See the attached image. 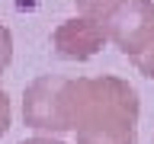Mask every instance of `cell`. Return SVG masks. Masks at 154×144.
<instances>
[{
  "label": "cell",
  "instance_id": "9",
  "mask_svg": "<svg viewBox=\"0 0 154 144\" xmlns=\"http://www.w3.org/2000/svg\"><path fill=\"white\" fill-rule=\"evenodd\" d=\"M19 144H64V141H58V138H26Z\"/></svg>",
  "mask_w": 154,
  "mask_h": 144
},
{
  "label": "cell",
  "instance_id": "6",
  "mask_svg": "<svg viewBox=\"0 0 154 144\" xmlns=\"http://www.w3.org/2000/svg\"><path fill=\"white\" fill-rule=\"evenodd\" d=\"M10 58H13V38H10V29L0 22V74L10 64Z\"/></svg>",
  "mask_w": 154,
  "mask_h": 144
},
{
  "label": "cell",
  "instance_id": "2",
  "mask_svg": "<svg viewBox=\"0 0 154 144\" xmlns=\"http://www.w3.org/2000/svg\"><path fill=\"white\" fill-rule=\"evenodd\" d=\"M71 77L45 74L23 93V118L38 131H71Z\"/></svg>",
  "mask_w": 154,
  "mask_h": 144
},
{
  "label": "cell",
  "instance_id": "1",
  "mask_svg": "<svg viewBox=\"0 0 154 144\" xmlns=\"http://www.w3.org/2000/svg\"><path fill=\"white\" fill-rule=\"evenodd\" d=\"M71 128L77 144H135L138 93L122 77H71Z\"/></svg>",
  "mask_w": 154,
  "mask_h": 144
},
{
  "label": "cell",
  "instance_id": "3",
  "mask_svg": "<svg viewBox=\"0 0 154 144\" xmlns=\"http://www.w3.org/2000/svg\"><path fill=\"white\" fill-rule=\"evenodd\" d=\"M103 29L109 42L135 61L154 42V3L151 0H122L103 19Z\"/></svg>",
  "mask_w": 154,
  "mask_h": 144
},
{
  "label": "cell",
  "instance_id": "4",
  "mask_svg": "<svg viewBox=\"0 0 154 144\" xmlns=\"http://www.w3.org/2000/svg\"><path fill=\"white\" fill-rule=\"evenodd\" d=\"M106 42H109V35H106L103 22L87 19V16L64 19V22L55 29V35H51L55 55L64 58V61H87V58H93Z\"/></svg>",
  "mask_w": 154,
  "mask_h": 144
},
{
  "label": "cell",
  "instance_id": "8",
  "mask_svg": "<svg viewBox=\"0 0 154 144\" xmlns=\"http://www.w3.org/2000/svg\"><path fill=\"white\" fill-rule=\"evenodd\" d=\"M10 128V96L0 90V134H7Z\"/></svg>",
  "mask_w": 154,
  "mask_h": 144
},
{
  "label": "cell",
  "instance_id": "5",
  "mask_svg": "<svg viewBox=\"0 0 154 144\" xmlns=\"http://www.w3.org/2000/svg\"><path fill=\"white\" fill-rule=\"evenodd\" d=\"M74 3H77V10H80V16L103 22V19L109 16L119 3H122V0H74Z\"/></svg>",
  "mask_w": 154,
  "mask_h": 144
},
{
  "label": "cell",
  "instance_id": "7",
  "mask_svg": "<svg viewBox=\"0 0 154 144\" xmlns=\"http://www.w3.org/2000/svg\"><path fill=\"white\" fill-rule=\"evenodd\" d=\"M135 67H138V70L148 77V80H154V42L148 45V51H144V55L135 58Z\"/></svg>",
  "mask_w": 154,
  "mask_h": 144
}]
</instances>
